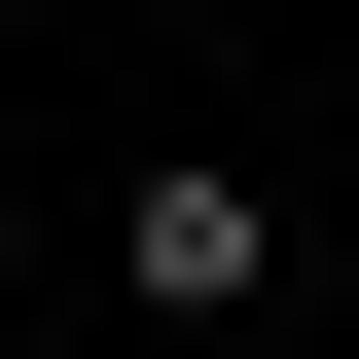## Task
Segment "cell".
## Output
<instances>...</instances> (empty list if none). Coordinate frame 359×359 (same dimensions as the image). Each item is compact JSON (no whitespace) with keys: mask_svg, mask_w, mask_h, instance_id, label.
<instances>
[{"mask_svg":"<svg viewBox=\"0 0 359 359\" xmlns=\"http://www.w3.org/2000/svg\"><path fill=\"white\" fill-rule=\"evenodd\" d=\"M108 287H144V323H252V287H287V180H108Z\"/></svg>","mask_w":359,"mask_h":359,"instance_id":"cell-1","label":"cell"}]
</instances>
